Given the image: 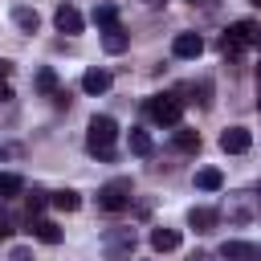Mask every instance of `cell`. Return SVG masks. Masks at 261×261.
Listing matches in <instances>:
<instances>
[{
  "label": "cell",
  "mask_w": 261,
  "mask_h": 261,
  "mask_svg": "<svg viewBox=\"0 0 261 261\" xmlns=\"http://www.w3.org/2000/svg\"><path fill=\"white\" fill-rule=\"evenodd\" d=\"M114 143H118V122L110 118V114H94L90 118V126H86V151L94 155V159H102V163H110L118 151H114Z\"/></svg>",
  "instance_id": "obj_1"
},
{
  "label": "cell",
  "mask_w": 261,
  "mask_h": 261,
  "mask_svg": "<svg viewBox=\"0 0 261 261\" xmlns=\"http://www.w3.org/2000/svg\"><path fill=\"white\" fill-rule=\"evenodd\" d=\"M130 200H135V184H130L126 175L106 179V184L98 188V208H102V212H122V208H130Z\"/></svg>",
  "instance_id": "obj_2"
},
{
  "label": "cell",
  "mask_w": 261,
  "mask_h": 261,
  "mask_svg": "<svg viewBox=\"0 0 261 261\" xmlns=\"http://www.w3.org/2000/svg\"><path fill=\"white\" fill-rule=\"evenodd\" d=\"M135 245H139V232L126 228V224L106 228V237H102V253H106V261H130V257H135Z\"/></svg>",
  "instance_id": "obj_3"
},
{
  "label": "cell",
  "mask_w": 261,
  "mask_h": 261,
  "mask_svg": "<svg viewBox=\"0 0 261 261\" xmlns=\"http://www.w3.org/2000/svg\"><path fill=\"white\" fill-rule=\"evenodd\" d=\"M224 216H228V224H253L261 216V196L257 192H232L224 200Z\"/></svg>",
  "instance_id": "obj_4"
},
{
  "label": "cell",
  "mask_w": 261,
  "mask_h": 261,
  "mask_svg": "<svg viewBox=\"0 0 261 261\" xmlns=\"http://www.w3.org/2000/svg\"><path fill=\"white\" fill-rule=\"evenodd\" d=\"M147 114H151L159 126H179V118H184V98H175V94H151V98H147Z\"/></svg>",
  "instance_id": "obj_5"
},
{
  "label": "cell",
  "mask_w": 261,
  "mask_h": 261,
  "mask_svg": "<svg viewBox=\"0 0 261 261\" xmlns=\"http://www.w3.org/2000/svg\"><path fill=\"white\" fill-rule=\"evenodd\" d=\"M253 147V135L245 130V126H228V130H220V151H228V155H245Z\"/></svg>",
  "instance_id": "obj_6"
},
{
  "label": "cell",
  "mask_w": 261,
  "mask_h": 261,
  "mask_svg": "<svg viewBox=\"0 0 261 261\" xmlns=\"http://www.w3.org/2000/svg\"><path fill=\"white\" fill-rule=\"evenodd\" d=\"M171 53H175V57H184V61H192V57H200V53H204V37H200V33H175Z\"/></svg>",
  "instance_id": "obj_7"
},
{
  "label": "cell",
  "mask_w": 261,
  "mask_h": 261,
  "mask_svg": "<svg viewBox=\"0 0 261 261\" xmlns=\"http://www.w3.org/2000/svg\"><path fill=\"white\" fill-rule=\"evenodd\" d=\"M53 24H57V33H69V37H77L86 20H82V12H77L73 4H61V8L53 12Z\"/></svg>",
  "instance_id": "obj_8"
},
{
  "label": "cell",
  "mask_w": 261,
  "mask_h": 261,
  "mask_svg": "<svg viewBox=\"0 0 261 261\" xmlns=\"http://www.w3.org/2000/svg\"><path fill=\"white\" fill-rule=\"evenodd\" d=\"M220 257L224 261H261V249L249 245V241H224L220 245Z\"/></svg>",
  "instance_id": "obj_9"
},
{
  "label": "cell",
  "mask_w": 261,
  "mask_h": 261,
  "mask_svg": "<svg viewBox=\"0 0 261 261\" xmlns=\"http://www.w3.org/2000/svg\"><path fill=\"white\" fill-rule=\"evenodd\" d=\"M126 45H130V33H126L122 24L102 29V49H106V53H126Z\"/></svg>",
  "instance_id": "obj_10"
},
{
  "label": "cell",
  "mask_w": 261,
  "mask_h": 261,
  "mask_svg": "<svg viewBox=\"0 0 261 261\" xmlns=\"http://www.w3.org/2000/svg\"><path fill=\"white\" fill-rule=\"evenodd\" d=\"M188 224H192L196 232H216L220 212H216V208H192V212H188Z\"/></svg>",
  "instance_id": "obj_11"
},
{
  "label": "cell",
  "mask_w": 261,
  "mask_h": 261,
  "mask_svg": "<svg viewBox=\"0 0 261 261\" xmlns=\"http://www.w3.org/2000/svg\"><path fill=\"white\" fill-rule=\"evenodd\" d=\"M110 82H114L110 69H86V73H82V90H86V94H106Z\"/></svg>",
  "instance_id": "obj_12"
},
{
  "label": "cell",
  "mask_w": 261,
  "mask_h": 261,
  "mask_svg": "<svg viewBox=\"0 0 261 261\" xmlns=\"http://www.w3.org/2000/svg\"><path fill=\"white\" fill-rule=\"evenodd\" d=\"M257 29H261V24H253V20H237V24H228V33H224V37H232V41L245 49V45H253V41H257Z\"/></svg>",
  "instance_id": "obj_13"
},
{
  "label": "cell",
  "mask_w": 261,
  "mask_h": 261,
  "mask_svg": "<svg viewBox=\"0 0 261 261\" xmlns=\"http://www.w3.org/2000/svg\"><path fill=\"white\" fill-rule=\"evenodd\" d=\"M151 249H155V253L179 249V232H175V228H151Z\"/></svg>",
  "instance_id": "obj_14"
},
{
  "label": "cell",
  "mask_w": 261,
  "mask_h": 261,
  "mask_svg": "<svg viewBox=\"0 0 261 261\" xmlns=\"http://www.w3.org/2000/svg\"><path fill=\"white\" fill-rule=\"evenodd\" d=\"M12 20H16V29H24V33H37V29H41L37 8H29V4H16V8H12Z\"/></svg>",
  "instance_id": "obj_15"
},
{
  "label": "cell",
  "mask_w": 261,
  "mask_h": 261,
  "mask_svg": "<svg viewBox=\"0 0 261 261\" xmlns=\"http://www.w3.org/2000/svg\"><path fill=\"white\" fill-rule=\"evenodd\" d=\"M33 237H37V241H45V245H57V241H61V228H57L53 220L33 216Z\"/></svg>",
  "instance_id": "obj_16"
},
{
  "label": "cell",
  "mask_w": 261,
  "mask_h": 261,
  "mask_svg": "<svg viewBox=\"0 0 261 261\" xmlns=\"http://www.w3.org/2000/svg\"><path fill=\"white\" fill-rule=\"evenodd\" d=\"M33 86H37V94H49V98H53V94L61 90V86H57V73H53L49 65H41V69H37V77H33Z\"/></svg>",
  "instance_id": "obj_17"
},
{
  "label": "cell",
  "mask_w": 261,
  "mask_h": 261,
  "mask_svg": "<svg viewBox=\"0 0 261 261\" xmlns=\"http://www.w3.org/2000/svg\"><path fill=\"white\" fill-rule=\"evenodd\" d=\"M196 188H204V192H220V188H224V175H220L216 167H200V171H196Z\"/></svg>",
  "instance_id": "obj_18"
},
{
  "label": "cell",
  "mask_w": 261,
  "mask_h": 261,
  "mask_svg": "<svg viewBox=\"0 0 261 261\" xmlns=\"http://www.w3.org/2000/svg\"><path fill=\"white\" fill-rule=\"evenodd\" d=\"M24 192V179L16 175V171H0V200H12V196H20Z\"/></svg>",
  "instance_id": "obj_19"
},
{
  "label": "cell",
  "mask_w": 261,
  "mask_h": 261,
  "mask_svg": "<svg viewBox=\"0 0 261 261\" xmlns=\"http://www.w3.org/2000/svg\"><path fill=\"white\" fill-rule=\"evenodd\" d=\"M94 24H98V29H110V24H118V8H114L110 0L94 4Z\"/></svg>",
  "instance_id": "obj_20"
},
{
  "label": "cell",
  "mask_w": 261,
  "mask_h": 261,
  "mask_svg": "<svg viewBox=\"0 0 261 261\" xmlns=\"http://www.w3.org/2000/svg\"><path fill=\"white\" fill-rule=\"evenodd\" d=\"M175 147H179L184 155H196V151H200V135L188 130V126H175Z\"/></svg>",
  "instance_id": "obj_21"
},
{
  "label": "cell",
  "mask_w": 261,
  "mask_h": 261,
  "mask_svg": "<svg viewBox=\"0 0 261 261\" xmlns=\"http://www.w3.org/2000/svg\"><path fill=\"white\" fill-rule=\"evenodd\" d=\"M53 208H61V212H77V208H82V196H77L73 188H61V192H53Z\"/></svg>",
  "instance_id": "obj_22"
},
{
  "label": "cell",
  "mask_w": 261,
  "mask_h": 261,
  "mask_svg": "<svg viewBox=\"0 0 261 261\" xmlns=\"http://www.w3.org/2000/svg\"><path fill=\"white\" fill-rule=\"evenodd\" d=\"M126 143H130V151H135V155H151V135H147V130L130 126V139H126Z\"/></svg>",
  "instance_id": "obj_23"
},
{
  "label": "cell",
  "mask_w": 261,
  "mask_h": 261,
  "mask_svg": "<svg viewBox=\"0 0 261 261\" xmlns=\"http://www.w3.org/2000/svg\"><path fill=\"white\" fill-rule=\"evenodd\" d=\"M45 204H53V192H45V188H33V192H29V216H37Z\"/></svg>",
  "instance_id": "obj_24"
},
{
  "label": "cell",
  "mask_w": 261,
  "mask_h": 261,
  "mask_svg": "<svg viewBox=\"0 0 261 261\" xmlns=\"http://www.w3.org/2000/svg\"><path fill=\"white\" fill-rule=\"evenodd\" d=\"M192 94H196V102H200V106H204V110H208V106H212V82H208V77H200V82H196V86H192Z\"/></svg>",
  "instance_id": "obj_25"
},
{
  "label": "cell",
  "mask_w": 261,
  "mask_h": 261,
  "mask_svg": "<svg viewBox=\"0 0 261 261\" xmlns=\"http://www.w3.org/2000/svg\"><path fill=\"white\" fill-rule=\"evenodd\" d=\"M8 261H33V249H24V245H16V249L8 253Z\"/></svg>",
  "instance_id": "obj_26"
},
{
  "label": "cell",
  "mask_w": 261,
  "mask_h": 261,
  "mask_svg": "<svg viewBox=\"0 0 261 261\" xmlns=\"http://www.w3.org/2000/svg\"><path fill=\"white\" fill-rule=\"evenodd\" d=\"M0 204H4V200H0ZM8 232H12V216L0 208V237H8Z\"/></svg>",
  "instance_id": "obj_27"
},
{
  "label": "cell",
  "mask_w": 261,
  "mask_h": 261,
  "mask_svg": "<svg viewBox=\"0 0 261 261\" xmlns=\"http://www.w3.org/2000/svg\"><path fill=\"white\" fill-rule=\"evenodd\" d=\"M8 73H12V61H8V57H0V82H8Z\"/></svg>",
  "instance_id": "obj_28"
},
{
  "label": "cell",
  "mask_w": 261,
  "mask_h": 261,
  "mask_svg": "<svg viewBox=\"0 0 261 261\" xmlns=\"http://www.w3.org/2000/svg\"><path fill=\"white\" fill-rule=\"evenodd\" d=\"M12 98V90H8V82H0V102H8Z\"/></svg>",
  "instance_id": "obj_29"
},
{
  "label": "cell",
  "mask_w": 261,
  "mask_h": 261,
  "mask_svg": "<svg viewBox=\"0 0 261 261\" xmlns=\"http://www.w3.org/2000/svg\"><path fill=\"white\" fill-rule=\"evenodd\" d=\"M188 261H212V257H208V253H192Z\"/></svg>",
  "instance_id": "obj_30"
},
{
  "label": "cell",
  "mask_w": 261,
  "mask_h": 261,
  "mask_svg": "<svg viewBox=\"0 0 261 261\" xmlns=\"http://www.w3.org/2000/svg\"><path fill=\"white\" fill-rule=\"evenodd\" d=\"M143 4H147V8H159V4H167V0H143Z\"/></svg>",
  "instance_id": "obj_31"
},
{
  "label": "cell",
  "mask_w": 261,
  "mask_h": 261,
  "mask_svg": "<svg viewBox=\"0 0 261 261\" xmlns=\"http://www.w3.org/2000/svg\"><path fill=\"white\" fill-rule=\"evenodd\" d=\"M253 45H257V49H261V29H257V41H253Z\"/></svg>",
  "instance_id": "obj_32"
},
{
  "label": "cell",
  "mask_w": 261,
  "mask_h": 261,
  "mask_svg": "<svg viewBox=\"0 0 261 261\" xmlns=\"http://www.w3.org/2000/svg\"><path fill=\"white\" fill-rule=\"evenodd\" d=\"M249 4H257V8H261V0H249Z\"/></svg>",
  "instance_id": "obj_33"
},
{
  "label": "cell",
  "mask_w": 261,
  "mask_h": 261,
  "mask_svg": "<svg viewBox=\"0 0 261 261\" xmlns=\"http://www.w3.org/2000/svg\"><path fill=\"white\" fill-rule=\"evenodd\" d=\"M257 196H261V184H257Z\"/></svg>",
  "instance_id": "obj_34"
},
{
  "label": "cell",
  "mask_w": 261,
  "mask_h": 261,
  "mask_svg": "<svg viewBox=\"0 0 261 261\" xmlns=\"http://www.w3.org/2000/svg\"><path fill=\"white\" fill-rule=\"evenodd\" d=\"M192 4H196V0H192Z\"/></svg>",
  "instance_id": "obj_35"
}]
</instances>
